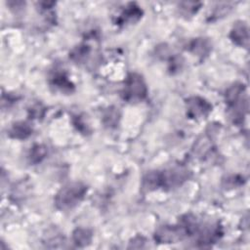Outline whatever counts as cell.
<instances>
[{
    "mask_svg": "<svg viewBox=\"0 0 250 250\" xmlns=\"http://www.w3.org/2000/svg\"><path fill=\"white\" fill-rule=\"evenodd\" d=\"M229 37L232 40V42L236 45L247 48L249 42V32L247 23L242 21H236L230 30Z\"/></svg>",
    "mask_w": 250,
    "mask_h": 250,
    "instance_id": "7",
    "label": "cell"
},
{
    "mask_svg": "<svg viewBox=\"0 0 250 250\" xmlns=\"http://www.w3.org/2000/svg\"><path fill=\"white\" fill-rule=\"evenodd\" d=\"M226 103L230 118L234 123H241L248 109V100L244 85L233 84L226 92Z\"/></svg>",
    "mask_w": 250,
    "mask_h": 250,
    "instance_id": "1",
    "label": "cell"
},
{
    "mask_svg": "<svg viewBox=\"0 0 250 250\" xmlns=\"http://www.w3.org/2000/svg\"><path fill=\"white\" fill-rule=\"evenodd\" d=\"M50 84L51 86L55 87L56 89L63 92V93H69L72 92L74 86L67 79V76L63 71H56L53 75L50 77Z\"/></svg>",
    "mask_w": 250,
    "mask_h": 250,
    "instance_id": "11",
    "label": "cell"
},
{
    "mask_svg": "<svg viewBox=\"0 0 250 250\" xmlns=\"http://www.w3.org/2000/svg\"><path fill=\"white\" fill-rule=\"evenodd\" d=\"M90 51L91 50L88 45L80 44L71 50L69 53V58L77 63H83L87 61L90 55Z\"/></svg>",
    "mask_w": 250,
    "mask_h": 250,
    "instance_id": "14",
    "label": "cell"
},
{
    "mask_svg": "<svg viewBox=\"0 0 250 250\" xmlns=\"http://www.w3.org/2000/svg\"><path fill=\"white\" fill-rule=\"evenodd\" d=\"M9 136L13 139L24 140L32 134L31 126L24 121H19L14 123L9 129Z\"/></svg>",
    "mask_w": 250,
    "mask_h": 250,
    "instance_id": "12",
    "label": "cell"
},
{
    "mask_svg": "<svg viewBox=\"0 0 250 250\" xmlns=\"http://www.w3.org/2000/svg\"><path fill=\"white\" fill-rule=\"evenodd\" d=\"M186 108L187 115L190 119L198 120L205 118L210 113L212 110V105L205 99L198 96H193L187 99Z\"/></svg>",
    "mask_w": 250,
    "mask_h": 250,
    "instance_id": "5",
    "label": "cell"
},
{
    "mask_svg": "<svg viewBox=\"0 0 250 250\" xmlns=\"http://www.w3.org/2000/svg\"><path fill=\"white\" fill-rule=\"evenodd\" d=\"M212 49V44L207 38H195L188 44V51L193 55L204 59L207 57Z\"/></svg>",
    "mask_w": 250,
    "mask_h": 250,
    "instance_id": "9",
    "label": "cell"
},
{
    "mask_svg": "<svg viewBox=\"0 0 250 250\" xmlns=\"http://www.w3.org/2000/svg\"><path fill=\"white\" fill-rule=\"evenodd\" d=\"M161 188L171 189L182 186L188 179V171L183 167H175L160 171Z\"/></svg>",
    "mask_w": 250,
    "mask_h": 250,
    "instance_id": "4",
    "label": "cell"
},
{
    "mask_svg": "<svg viewBox=\"0 0 250 250\" xmlns=\"http://www.w3.org/2000/svg\"><path fill=\"white\" fill-rule=\"evenodd\" d=\"M72 234H73L72 238L74 243L79 247H84L89 245L93 237L92 231L88 229H83V228L76 229Z\"/></svg>",
    "mask_w": 250,
    "mask_h": 250,
    "instance_id": "13",
    "label": "cell"
},
{
    "mask_svg": "<svg viewBox=\"0 0 250 250\" xmlns=\"http://www.w3.org/2000/svg\"><path fill=\"white\" fill-rule=\"evenodd\" d=\"M47 154V147L43 145H35L29 152V159L32 163L40 162Z\"/></svg>",
    "mask_w": 250,
    "mask_h": 250,
    "instance_id": "15",
    "label": "cell"
},
{
    "mask_svg": "<svg viewBox=\"0 0 250 250\" xmlns=\"http://www.w3.org/2000/svg\"><path fill=\"white\" fill-rule=\"evenodd\" d=\"M143 15L142 9L135 3H130L119 15L115 23L118 25H124L126 23H133L138 21Z\"/></svg>",
    "mask_w": 250,
    "mask_h": 250,
    "instance_id": "8",
    "label": "cell"
},
{
    "mask_svg": "<svg viewBox=\"0 0 250 250\" xmlns=\"http://www.w3.org/2000/svg\"><path fill=\"white\" fill-rule=\"evenodd\" d=\"M119 111L116 107H109L106 109V111L104 114V122L108 127H113L116 125L119 119Z\"/></svg>",
    "mask_w": 250,
    "mask_h": 250,
    "instance_id": "16",
    "label": "cell"
},
{
    "mask_svg": "<svg viewBox=\"0 0 250 250\" xmlns=\"http://www.w3.org/2000/svg\"><path fill=\"white\" fill-rule=\"evenodd\" d=\"M197 5H198L197 3H190V2L181 3L180 4L181 13L185 16H191L194 13H196V11L199 9V8H197Z\"/></svg>",
    "mask_w": 250,
    "mask_h": 250,
    "instance_id": "17",
    "label": "cell"
},
{
    "mask_svg": "<svg viewBox=\"0 0 250 250\" xmlns=\"http://www.w3.org/2000/svg\"><path fill=\"white\" fill-rule=\"evenodd\" d=\"M185 237L186 234L179 224L177 226H162L154 232V240L162 244L177 243Z\"/></svg>",
    "mask_w": 250,
    "mask_h": 250,
    "instance_id": "6",
    "label": "cell"
},
{
    "mask_svg": "<svg viewBox=\"0 0 250 250\" xmlns=\"http://www.w3.org/2000/svg\"><path fill=\"white\" fill-rule=\"evenodd\" d=\"M147 87L143 76L137 72L127 75L122 90V97L128 103H139L146 99Z\"/></svg>",
    "mask_w": 250,
    "mask_h": 250,
    "instance_id": "3",
    "label": "cell"
},
{
    "mask_svg": "<svg viewBox=\"0 0 250 250\" xmlns=\"http://www.w3.org/2000/svg\"><path fill=\"white\" fill-rule=\"evenodd\" d=\"M161 188V178H160V171H150L147 172L142 180L141 189L144 193L153 191Z\"/></svg>",
    "mask_w": 250,
    "mask_h": 250,
    "instance_id": "10",
    "label": "cell"
},
{
    "mask_svg": "<svg viewBox=\"0 0 250 250\" xmlns=\"http://www.w3.org/2000/svg\"><path fill=\"white\" fill-rule=\"evenodd\" d=\"M87 187L81 182H72L63 186L55 196V206L62 211H67L77 206L84 198Z\"/></svg>",
    "mask_w": 250,
    "mask_h": 250,
    "instance_id": "2",
    "label": "cell"
}]
</instances>
